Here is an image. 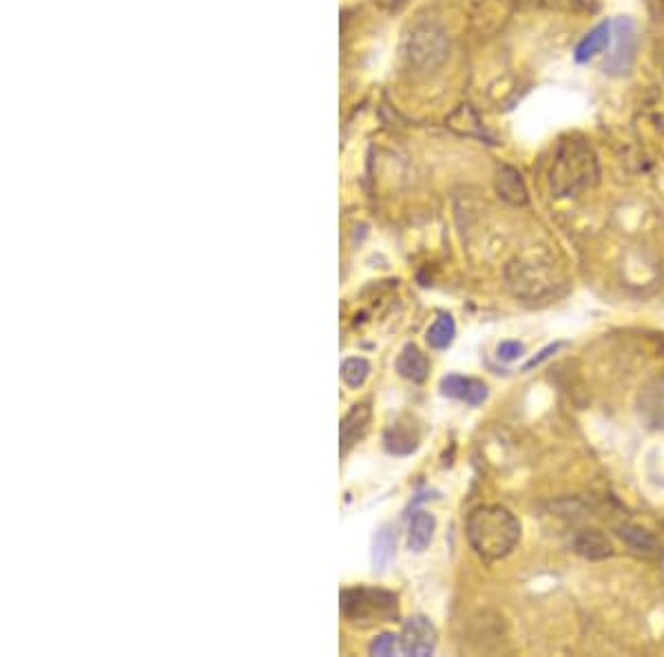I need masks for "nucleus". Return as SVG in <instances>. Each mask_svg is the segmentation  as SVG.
<instances>
[{"label": "nucleus", "mask_w": 664, "mask_h": 657, "mask_svg": "<svg viewBox=\"0 0 664 657\" xmlns=\"http://www.w3.org/2000/svg\"><path fill=\"white\" fill-rule=\"evenodd\" d=\"M467 540L479 558L496 563L510 556L521 540V523L501 505H483L467 515Z\"/></svg>", "instance_id": "1"}, {"label": "nucleus", "mask_w": 664, "mask_h": 657, "mask_svg": "<svg viewBox=\"0 0 664 657\" xmlns=\"http://www.w3.org/2000/svg\"><path fill=\"white\" fill-rule=\"evenodd\" d=\"M600 168L594 149L585 140H562L553 155L549 186L556 198H576L598 184Z\"/></svg>", "instance_id": "2"}, {"label": "nucleus", "mask_w": 664, "mask_h": 657, "mask_svg": "<svg viewBox=\"0 0 664 657\" xmlns=\"http://www.w3.org/2000/svg\"><path fill=\"white\" fill-rule=\"evenodd\" d=\"M341 613L348 622L368 627L374 622H390L397 615V597L374 588H348L341 593Z\"/></svg>", "instance_id": "3"}, {"label": "nucleus", "mask_w": 664, "mask_h": 657, "mask_svg": "<svg viewBox=\"0 0 664 657\" xmlns=\"http://www.w3.org/2000/svg\"><path fill=\"white\" fill-rule=\"evenodd\" d=\"M507 286L521 299H543L552 295L556 286V275L547 262H514L507 268Z\"/></svg>", "instance_id": "4"}, {"label": "nucleus", "mask_w": 664, "mask_h": 657, "mask_svg": "<svg viewBox=\"0 0 664 657\" xmlns=\"http://www.w3.org/2000/svg\"><path fill=\"white\" fill-rule=\"evenodd\" d=\"M611 53L604 61V69L611 76H625L631 69L635 58V49H638V29L631 18H618L611 22Z\"/></svg>", "instance_id": "5"}, {"label": "nucleus", "mask_w": 664, "mask_h": 657, "mask_svg": "<svg viewBox=\"0 0 664 657\" xmlns=\"http://www.w3.org/2000/svg\"><path fill=\"white\" fill-rule=\"evenodd\" d=\"M398 646H401L403 655H432L434 649H437V627L423 615H414V618H410L403 624Z\"/></svg>", "instance_id": "6"}, {"label": "nucleus", "mask_w": 664, "mask_h": 657, "mask_svg": "<svg viewBox=\"0 0 664 657\" xmlns=\"http://www.w3.org/2000/svg\"><path fill=\"white\" fill-rule=\"evenodd\" d=\"M616 533L620 536V540L629 547L631 554L647 560L664 558V545L649 531V529L638 527V524H622V527H618Z\"/></svg>", "instance_id": "7"}, {"label": "nucleus", "mask_w": 664, "mask_h": 657, "mask_svg": "<svg viewBox=\"0 0 664 657\" xmlns=\"http://www.w3.org/2000/svg\"><path fill=\"white\" fill-rule=\"evenodd\" d=\"M370 417H373V412H370L368 403L352 405L350 412L343 417L341 432H339V436H341V454H346V451L365 434V430H368L370 426Z\"/></svg>", "instance_id": "8"}, {"label": "nucleus", "mask_w": 664, "mask_h": 657, "mask_svg": "<svg viewBox=\"0 0 664 657\" xmlns=\"http://www.w3.org/2000/svg\"><path fill=\"white\" fill-rule=\"evenodd\" d=\"M574 551L585 560H604L613 556V547L609 538L598 529H583L574 538Z\"/></svg>", "instance_id": "9"}, {"label": "nucleus", "mask_w": 664, "mask_h": 657, "mask_svg": "<svg viewBox=\"0 0 664 657\" xmlns=\"http://www.w3.org/2000/svg\"><path fill=\"white\" fill-rule=\"evenodd\" d=\"M496 191L505 202H510L512 207H525L529 202L528 186H525L523 177L519 171L510 166H503L496 175Z\"/></svg>", "instance_id": "10"}, {"label": "nucleus", "mask_w": 664, "mask_h": 657, "mask_svg": "<svg viewBox=\"0 0 664 657\" xmlns=\"http://www.w3.org/2000/svg\"><path fill=\"white\" fill-rule=\"evenodd\" d=\"M434 529H437V520L428 511H416L407 527V547L414 554H423L430 545H432Z\"/></svg>", "instance_id": "11"}, {"label": "nucleus", "mask_w": 664, "mask_h": 657, "mask_svg": "<svg viewBox=\"0 0 664 657\" xmlns=\"http://www.w3.org/2000/svg\"><path fill=\"white\" fill-rule=\"evenodd\" d=\"M397 372L412 383H423L430 374V361L416 345H406L397 359Z\"/></svg>", "instance_id": "12"}, {"label": "nucleus", "mask_w": 664, "mask_h": 657, "mask_svg": "<svg viewBox=\"0 0 664 657\" xmlns=\"http://www.w3.org/2000/svg\"><path fill=\"white\" fill-rule=\"evenodd\" d=\"M611 22H600L598 27H594V29L580 40L578 47H576V61L589 62L592 58H596L598 53H603L604 49L611 45Z\"/></svg>", "instance_id": "13"}, {"label": "nucleus", "mask_w": 664, "mask_h": 657, "mask_svg": "<svg viewBox=\"0 0 664 657\" xmlns=\"http://www.w3.org/2000/svg\"><path fill=\"white\" fill-rule=\"evenodd\" d=\"M419 447V434L412 430V426H403V423H392V427L386 434V450L392 454H412Z\"/></svg>", "instance_id": "14"}, {"label": "nucleus", "mask_w": 664, "mask_h": 657, "mask_svg": "<svg viewBox=\"0 0 664 657\" xmlns=\"http://www.w3.org/2000/svg\"><path fill=\"white\" fill-rule=\"evenodd\" d=\"M395 545H397V538H395V533H392V529H388V527L379 529L377 536H374V540H373L374 572H379V573L386 572L392 556H395Z\"/></svg>", "instance_id": "15"}, {"label": "nucleus", "mask_w": 664, "mask_h": 657, "mask_svg": "<svg viewBox=\"0 0 664 657\" xmlns=\"http://www.w3.org/2000/svg\"><path fill=\"white\" fill-rule=\"evenodd\" d=\"M455 337H456L455 319L447 317V314H443V317H439L437 321L430 326L428 337H425V339H428L430 348L446 350V348H450L452 341H455Z\"/></svg>", "instance_id": "16"}, {"label": "nucleus", "mask_w": 664, "mask_h": 657, "mask_svg": "<svg viewBox=\"0 0 664 657\" xmlns=\"http://www.w3.org/2000/svg\"><path fill=\"white\" fill-rule=\"evenodd\" d=\"M370 374V363L365 361V359H359V357H352V359H346L341 365V378L343 383H346L348 387H352V390H357V387H361L365 383V378H368Z\"/></svg>", "instance_id": "17"}, {"label": "nucleus", "mask_w": 664, "mask_h": 657, "mask_svg": "<svg viewBox=\"0 0 664 657\" xmlns=\"http://www.w3.org/2000/svg\"><path fill=\"white\" fill-rule=\"evenodd\" d=\"M471 378H463L459 374H450L441 381V392L446 396H452V399H465L467 390H470Z\"/></svg>", "instance_id": "18"}, {"label": "nucleus", "mask_w": 664, "mask_h": 657, "mask_svg": "<svg viewBox=\"0 0 664 657\" xmlns=\"http://www.w3.org/2000/svg\"><path fill=\"white\" fill-rule=\"evenodd\" d=\"M395 649H397V636H392V633H381V636L374 637L373 645H370V655L388 657L395 653Z\"/></svg>", "instance_id": "19"}, {"label": "nucleus", "mask_w": 664, "mask_h": 657, "mask_svg": "<svg viewBox=\"0 0 664 657\" xmlns=\"http://www.w3.org/2000/svg\"><path fill=\"white\" fill-rule=\"evenodd\" d=\"M523 353H525V345L519 344V341H503L496 350V357L501 359V361L512 363V361H516V359L523 357Z\"/></svg>", "instance_id": "20"}, {"label": "nucleus", "mask_w": 664, "mask_h": 657, "mask_svg": "<svg viewBox=\"0 0 664 657\" xmlns=\"http://www.w3.org/2000/svg\"><path fill=\"white\" fill-rule=\"evenodd\" d=\"M485 399H488V385L480 381H471L470 390H467L463 401H467L470 405H480Z\"/></svg>", "instance_id": "21"}, {"label": "nucleus", "mask_w": 664, "mask_h": 657, "mask_svg": "<svg viewBox=\"0 0 664 657\" xmlns=\"http://www.w3.org/2000/svg\"><path fill=\"white\" fill-rule=\"evenodd\" d=\"M561 348H562V344H552V345H547V348H545V350H543V353H540V354H538V357H534V359H531V361H529L528 365H525V369L538 368V365H540V363H545V361H547V359H549V357H552V354H556V353H558V350H561Z\"/></svg>", "instance_id": "22"}]
</instances>
